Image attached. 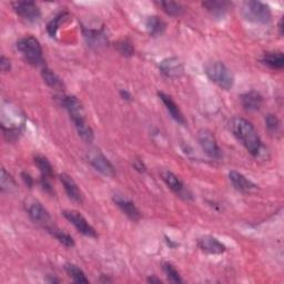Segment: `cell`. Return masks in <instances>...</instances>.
I'll return each instance as SVG.
<instances>
[{"label":"cell","mask_w":284,"mask_h":284,"mask_svg":"<svg viewBox=\"0 0 284 284\" xmlns=\"http://www.w3.org/2000/svg\"><path fill=\"white\" fill-rule=\"evenodd\" d=\"M231 132L245 147L252 156L257 157L262 149V141L253 124L243 118L236 117L230 122Z\"/></svg>","instance_id":"cell-1"},{"label":"cell","mask_w":284,"mask_h":284,"mask_svg":"<svg viewBox=\"0 0 284 284\" xmlns=\"http://www.w3.org/2000/svg\"><path fill=\"white\" fill-rule=\"evenodd\" d=\"M17 49L28 64L36 67L44 64L43 49H41L40 43L35 37L27 36L20 38L17 41Z\"/></svg>","instance_id":"cell-2"},{"label":"cell","mask_w":284,"mask_h":284,"mask_svg":"<svg viewBox=\"0 0 284 284\" xmlns=\"http://www.w3.org/2000/svg\"><path fill=\"white\" fill-rule=\"evenodd\" d=\"M241 13L246 20L256 24H267L272 19L270 7L264 3L255 2V0L243 3Z\"/></svg>","instance_id":"cell-3"},{"label":"cell","mask_w":284,"mask_h":284,"mask_svg":"<svg viewBox=\"0 0 284 284\" xmlns=\"http://www.w3.org/2000/svg\"><path fill=\"white\" fill-rule=\"evenodd\" d=\"M206 73L208 78L224 90H229L233 87L234 77L229 68L223 62L214 61L210 62L206 67Z\"/></svg>","instance_id":"cell-4"},{"label":"cell","mask_w":284,"mask_h":284,"mask_svg":"<svg viewBox=\"0 0 284 284\" xmlns=\"http://www.w3.org/2000/svg\"><path fill=\"white\" fill-rule=\"evenodd\" d=\"M88 159L94 169L99 171L100 173H102L103 176L114 177L115 175L114 167L112 166L111 162L108 160V158L100 150L97 149L91 150L88 155Z\"/></svg>","instance_id":"cell-5"},{"label":"cell","mask_w":284,"mask_h":284,"mask_svg":"<svg viewBox=\"0 0 284 284\" xmlns=\"http://www.w3.org/2000/svg\"><path fill=\"white\" fill-rule=\"evenodd\" d=\"M64 217L69 221V222L75 227L79 232L81 234L89 236V238H97V232L90 224L88 223V221L85 219L82 214L79 213L78 211H73V210H70V211H64L62 212Z\"/></svg>","instance_id":"cell-6"},{"label":"cell","mask_w":284,"mask_h":284,"mask_svg":"<svg viewBox=\"0 0 284 284\" xmlns=\"http://www.w3.org/2000/svg\"><path fill=\"white\" fill-rule=\"evenodd\" d=\"M61 106L64 107L68 113H69L73 123L86 121L85 118V110H83L82 103L79 101V99L73 96H62L60 98Z\"/></svg>","instance_id":"cell-7"},{"label":"cell","mask_w":284,"mask_h":284,"mask_svg":"<svg viewBox=\"0 0 284 284\" xmlns=\"http://www.w3.org/2000/svg\"><path fill=\"white\" fill-rule=\"evenodd\" d=\"M198 141L202 150L213 159H220L221 150L217 144L214 135L209 130H200L198 133Z\"/></svg>","instance_id":"cell-8"},{"label":"cell","mask_w":284,"mask_h":284,"mask_svg":"<svg viewBox=\"0 0 284 284\" xmlns=\"http://www.w3.org/2000/svg\"><path fill=\"white\" fill-rule=\"evenodd\" d=\"M28 214L34 222L44 225L48 232L52 228H55V225L51 223V219L48 211L43 207L41 203L37 201L30 203V206L28 207Z\"/></svg>","instance_id":"cell-9"},{"label":"cell","mask_w":284,"mask_h":284,"mask_svg":"<svg viewBox=\"0 0 284 284\" xmlns=\"http://www.w3.org/2000/svg\"><path fill=\"white\" fill-rule=\"evenodd\" d=\"M13 7L16 14L19 15L27 22H36L40 17V9L38 5L34 2H17L13 3Z\"/></svg>","instance_id":"cell-10"},{"label":"cell","mask_w":284,"mask_h":284,"mask_svg":"<svg viewBox=\"0 0 284 284\" xmlns=\"http://www.w3.org/2000/svg\"><path fill=\"white\" fill-rule=\"evenodd\" d=\"M161 73L167 78H179L185 72V67L181 60L177 57H170L164 59L159 65Z\"/></svg>","instance_id":"cell-11"},{"label":"cell","mask_w":284,"mask_h":284,"mask_svg":"<svg viewBox=\"0 0 284 284\" xmlns=\"http://www.w3.org/2000/svg\"><path fill=\"white\" fill-rule=\"evenodd\" d=\"M198 248L207 254H222L225 252V245L211 235L200 238L198 240Z\"/></svg>","instance_id":"cell-12"},{"label":"cell","mask_w":284,"mask_h":284,"mask_svg":"<svg viewBox=\"0 0 284 284\" xmlns=\"http://www.w3.org/2000/svg\"><path fill=\"white\" fill-rule=\"evenodd\" d=\"M60 181L64 186L65 190L71 200L76 202L81 203L82 202V193L80 191V189L78 188V185L73 179L67 175V173H61L60 175Z\"/></svg>","instance_id":"cell-13"},{"label":"cell","mask_w":284,"mask_h":284,"mask_svg":"<svg viewBox=\"0 0 284 284\" xmlns=\"http://www.w3.org/2000/svg\"><path fill=\"white\" fill-rule=\"evenodd\" d=\"M114 202L117 206L122 210V212L127 215L128 218H130L131 220L133 221H138L141 218V213L139 211V209L135 207V204L130 201L129 199L124 198V197H120V196H115L114 197Z\"/></svg>","instance_id":"cell-14"},{"label":"cell","mask_w":284,"mask_h":284,"mask_svg":"<svg viewBox=\"0 0 284 284\" xmlns=\"http://www.w3.org/2000/svg\"><path fill=\"white\" fill-rule=\"evenodd\" d=\"M158 96H159L162 103L165 104L166 109L168 110V112L170 113L172 119H175L178 123L186 124L185 117H183L182 112L180 111V109H179V107H178V104L175 101H173L172 98L170 96H168V94L164 93V92H159V93H158Z\"/></svg>","instance_id":"cell-15"},{"label":"cell","mask_w":284,"mask_h":284,"mask_svg":"<svg viewBox=\"0 0 284 284\" xmlns=\"http://www.w3.org/2000/svg\"><path fill=\"white\" fill-rule=\"evenodd\" d=\"M230 181L232 182L233 187L241 192H250L252 190L256 189V186L248 178L244 177L242 173H239L236 171H231L229 173Z\"/></svg>","instance_id":"cell-16"},{"label":"cell","mask_w":284,"mask_h":284,"mask_svg":"<svg viewBox=\"0 0 284 284\" xmlns=\"http://www.w3.org/2000/svg\"><path fill=\"white\" fill-rule=\"evenodd\" d=\"M241 101L242 106H243L246 111L254 112L261 109L263 104V98L259 92L249 91L241 97Z\"/></svg>","instance_id":"cell-17"},{"label":"cell","mask_w":284,"mask_h":284,"mask_svg":"<svg viewBox=\"0 0 284 284\" xmlns=\"http://www.w3.org/2000/svg\"><path fill=\"white\" fill-rule=\"evenodd\" d=\"M161 178L165 181L166 185L169 187L173 192H176L179 196H185L186 194V189L183 186L182 181L179 179L175 173L169 171V170H164L161 171Z\"/></svg>","instance_id":"cell-18"},{"label":"cell","mask_w":284,"mask_h":284,"mask_svg":"<svg viewBox=\"0 0 284 284\" xmlns=\"http://www.w3.org/2000/svg\"><path fill=\"white\" fill-rule=\"evenodd\" d=\"M262 61L263 64L274 70H280L284 67V56L280 51L265 52L262 58Z\"/></svg>","instance_id":"cell-19"},{"label":"cell","mask_w":284,"mask_h":284,"mask_svg":"<svg viewBox=\"0 0 284 284\" xmlns=\"http://www.w3.org/2000/svg\"><path fill=\"white\" fill-rule=\"evenodd\" d=\"M146 27L151 36H160L165 33L166 23L158 16H151L147 19Z\"/></svg>","instance_id":"cell-20"},{"label":"cell","mask_w":284,"mask_h":284,"mask_svg":"<svg viewBox=\"0 0 284 284\" xmlns=\"http://www.w3.org/2000/svg\"><path fill=\"white\" fill-rule=\"evenodd\" d=\"M34 162L37 166V168L39 169L41 173V177L47 178V179L52 178V176H54V168H52L49 160L47 159L46 157L41 156V155H37L34 158Z\"/></svg>","instance_id":"cell-21"},{"label":"cell","mask_w":284,"mask_h":284,"mask_svg":"<svg viewBox=\"0 0 284 284\" xmlns=\"http://www.w3.org/2000/svg\"><path fill=\"white\" fill-rule=\"evenodd\" d=\"M202 6L206 8L209 13H211L215 17H221L225 15L230 7V3L228 2H206L202 4Z\"/></svg>","instance_id":"cell-22"},{"label":"cell","mask_w":284,"mask_h":284,"mask_svg":"<svg viewBox=\"0 0 284 284\" xmlns=\"http://www.w3.org/2000/svg\"><path fill=\"white\" fill-rule=\"evenodd\" d=\"M41 76H43L44 81L50 88L56 89V90H62V89L65 88V85L61 79L58 77L54 71L48 69V68H44L43 72H41Z\"/></svg>","instance_id":"cell-23"},{"label":"cell","mask_w":284,"mask_h":284,"mask_svg":"<svg viewBox=\"0 0 284 284\" xmlns=\"http://www.w3.org/2000/svg\"><path fill=\"white\" fill-rule=\"evenodd\" d=\"M85 38L92 47H101L107 43V37L101 30H85Z\"/></svg>","instance_id":"cell-24"},{"label":"cell","mask_w":284,"mask_h":284,"mask_svg":"<svg viewBox=\"0 0 284 284\" xmlns=\"http://www.w3.org/2000/svg\"><path fill=\"white\" fill-rule=\"evenodd\" d=\"M65 270L67 272V274L69 275V277L73 282L76 283H88L89 280L86 277L85 273H83L79 267L75 264H71V263H67L65 265Z\"/></svg>","instance_id":"cell-25"},{"label":"cell","mask_w":284,"mask_h":284,"mask_svg":"<svg viewBox=\"0 0 284 284\" xmlns=\"http://www.w3.org/2000/svg\"><path fill=\"white\" fill-rule=\"evenodd\" d=\"M75 125L79 136H80L83 141H86L87 144H90V142L93 141L94 133L92 129L87 124L86 121H81V122L75 123Z\"/></svg>","instance_id":"cell-26"},{"label":"cell","mask_w":284,"mask_h":284,"mask_svg":"<svg viewBox=\"0 0 284 284\" xmlns=\"http://www.w3.org/2000/svg\"><path fill=\"white\" fill-rule=\"evenodd\" d=\"M159 6L166 14L170 16H180L185 12V8L180 4L173 2H160Z\"/></svg>","instance_id":"cell-27"},{"label":"cell","mask_w":284,"mask_h":284,"mask_svg":"<svg viewBox=\"0 0 284 284\" xmlns=\"http://www.w3.org/2000/svg\"><path fill=\"white\" fill-rule=\"evenodd\" d=\"M0 187L3 192H13L16 190V182L12 176L6 172L5 169H2V178H0Z\"/></svg>","instance_id":"cell-28"},{"label":"cell","mask_w":284,"mask_h":284,"mask_svg":"<svg viewBox=\"0 0 284 284\" xmlns=\"http://www.w3.org/2000/svg\"><path fill=\"white\" fill-rule=\"evenodd\" d=\"M49 232L55 236V238L60 242L61 244H64L67 248H73L75 246V241L71 238L69 234L65 233L64 231L58 230L57 228H52Z\"/></svg>","instance_id":"cell-29"},{"label":"cell","mask_w":284,"mask_h":284,"mask_svg":"<svg viewBox=\"0 0 284 284\" xmlns=\"http://www.w3.org/2000/svg\"><path fill=\"white\" fill-rule=\"evenodd\" d=\"M115 47H117V50L120 52V54L124 57H131L134 52V48H133L132 44H131L130 41L127 39L118 41Z\"/></svg>","instance_id":"cell-30"},{"label":"cell","mask_w":284,"mask_h":284,"mask_svg":"<svg viewBox=\"0 0 284 284\" xmlns=\"http://www.w3.org/2000/svg\"><path fill=\"white\" fill-rule=\"evenodd\" d=\"M164 271L168 277V280L173 283H182V278L180 277L179 272L175 269V266L171 265L170 263H165L164 264Z\"/></svg>","instance_id":"cell-31"},{"label":"cell","mask_w":284,"mask_h":284,"mask_svg":"<svg viewBox=\"0 0 284 284\" xmlns=\"http://www.w3.org/2000/svg\"><path fill=\"white\" fill-rule=\"evenodd\" d=\"M66 16L65 13H60L59 15H57L56 17L51 20V22L47 26V30H48V34L51 37H55L57 34V30L59 28V25L61 23V19Z\"/></svg>","instance_id":"cell-32"},{"label":"cell","mask_w":284,"mask_h":284,"mask_svg":"<svg viewBox=\"0 0 284 284\" xmlns=\"http://www.w3.org/2000/svg\"><path fill=\"white\" fill-rule=\"evenodd\" d=\"M265 125L270 132L275 133L280 129V120L274 114H267L265 118Z\"/></svg>","instance_id":"cell-33"},{"label":"cell","mask_w":284,"mask_h":284,"mask_svg":"<svg viewBox=\"0 0 284 284\" xmlns=\"http://www.w3.org/2000/svg\"><path fill=\"white\" fill-rule=\"evenodd\" d=\"M22 178H23V180H24L26 186H27L28 188H33V186H34V179L31 178V176L29 175V173L23 172L22 173Z\"/></svg>","instance_id":"cell-34"},{"label":"cell","mask_w":284,"mask_h":284,"mask_svg":"<svg viewBox=\"0 0 284 284\" xmlns=\"http://www.w3.org/2000/svg\"><path fill=\"white\" fill-rule=\"evenodd\" d=\"M0 67H2V70L4 72H8L10 70V61L5 56H3L2 59H0Z\"/></svg>","instance_id":"cell-35"},{"label":"cell","mask_w":284,"mask_h":284,"mask_svg":"<svg viewBox=\"0 0 284 284\" xmlns=\"http://www.w3.org/2000/svg\"><path fill=\"white\" fill-rule=\"evenodd\" d=\"M133 167L135 168L136 170L140 171V172H145L146 171V167L144 165V162H142L141 160H135L134 164H133Z\"/></svg>","instance_id":"cell-36"},{"label":"cell","mask_w":284,"mask_h":284,"mask_svg":"<svg viewBox=\"0 0 284 284\" xmlns=\"http://www.w3.org/2000/svg\"><path fill=\"white\" fill-rule=\"evenodd\" d=\"M120 94H121V97H122V99H124V100H130L131 99V94L127 90H121Z\"/></svg>","instance_id":"cell-37"},{"label":"cell","mask_w":284,"mask_h":284,"mask_svg":"<svg viewBox=\"0 0 284 284\" xmlns=\"http://www.w3.org/2000/svg\"><path fill=\"white\" fill-rule=\"evenodd\" d=\"M147 281H148L149 283H161V280H160V278H157V277H155V276H151V277H149L148 280H147Z\"/></svg>","instance_id":"cell-38"},{"label":"cell","mask_w":284,"mask_h":284,"mask_svg":"<svg viewBox=\"0 0 284 284\" xmlns=\"http://www.w3.org/2000/svg\"><path fill=\"white\" fill-rule=\"evenodd\" d=\"M282 23H283V20L281 19L280 20V25H278V28H280V34L283 35V26H282Z\"/></svg>","instance_id":"cell-39"}]
</instances>
